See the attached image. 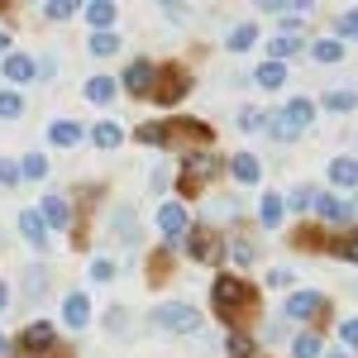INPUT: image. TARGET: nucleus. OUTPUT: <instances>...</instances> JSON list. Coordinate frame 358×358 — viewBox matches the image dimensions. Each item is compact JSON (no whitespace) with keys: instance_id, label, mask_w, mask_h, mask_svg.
<instances>
[{"instance_id":"nucleus-21","label":"nucleus","mask_w":358,"mask_h":358,"mask_svg":"<svg viewBox=\"0 0 358 358\" xmlns=\"http://www.w3.org/2000/svg\"><path fill=\"white\" fill-rule=\"evenodd\" d=\"M325 248H330L339 263H358V229H344V234H334Z\"/></svg>"},{"instance_id":"nucleus-5","label":"nucleus","mask_w":358,"mask_h":358,"mask_svg":"<svg viewBox=\"0 0 358 358\" xmlns=\"http://www.w3.org/2000/svg\"><path fill=\"white\" fill-rule=\"evenodd\" d=\"M182 248L192 253V263H220L224 239L215 234V229H206V224H192V229H187V239H182Z\"/></svg>"},{"instance_id":"nucleus-6","label":"nucleus","mask_w":358,"mask_h":358,"mask_svg":"<svg viewBox=\"0 0 358 358\" xmlns=\"http://www.w3.org/2000/svg\"><path fill=\"white\" fill-rule=\"evenodd\" d=\"M325 310H330V301H325V296H320V292H292V296H287V306H282V315H287V320H315V315H325Z\"/></svg>"},{"instance_id":"nucleus-47","label":"nucleus","mask_w":358,"mask_h":358,"mask_svg":"<svg viewBox=\"0 0 358 358\" xmlns=\"http://www.w3.org/2000/svg\"><path fill=\"white\" fill-rule=\"evenodd\" d=\"M263 124H268L263 110H239V129H263Z\"/></svg>"},{"instance_id":"nucleus-43","label":"nucleus","mask_w":358,"mask_h":358,"mask_svg":"<svg viewBox=\"0 0 358 358\" xmlns=\"http://www.w3.org/2000/svg\"><path fill=\"white\" fill-rule=\"evenodd\" d=\"M315 196H320L315 187H296V192L287 196V206H292V210H310V206H315Z\"/></svg>"},{"instance_id":"nucleus-1","label":"nucleus","mask_w":358,"mask_h":358,"mask_svg":"<svg viewBox=\"0 0 358 358\" xmlns=\"http://www.w3.org/2000/svg\"><path fill=\"white\" fill-rule=\"evenodd\" d=\"M210 306H215V315L224 320V330H239L248 315H258V287H253L248 277L224 273V277H215V287H210Z\"/></svg>"},{"instance_id":"nucleus-23","label":"nucleus","mask_w":358,"mask_h":358,"mask_svg":"<svg viewBox=\"0 0 358 358\" xmlns=\"http://www.w3.org/2000/svg\"><path fill=\"white\" fill-rule=\"evenodd\" d=\"M263 129H268V134H273L277 143H296V138L306 134V129H296V124H292V120H287L282 110H277V115H268V124H263Z\"/></svg>"},{"instance_id":"nucleus-53","label":"nucleus","mask_w":358,"mask_h":358,"mask_svg":"<svg viewBox=\"0 0 358 358\" xmlns=\"http://www.w3.org/2000/svg\"><path fill=\"white\" fill-rule=\"evenodd\" d=\"M5 306H10V287L0 282V315H5Z\"/></svg>"},{"instance_id":"nucleus-35","label":"nucleus","mask_w":358,"mask_h":358,"mask_svg":"<svg viewBox=\"0 0 358 358\" xmlns=\"http://www.w3.org/2000/svg\"><path fill=\"white\" fill-rule=\"evenodd\" d=\"M292 358H320V334L315 330H306L292 339Z\"/></svg>"},{"instance_id":"nucleus-33","label":"nucleus","mask_w":358,"mask_h":358,"mask_svg":"<svg viewBox=\"0 0 358 358\" xmlns=\"http://www.w3.org/2000/svg\"><path fill=\"white\" fill-rule=\"evenodd\" d=\"M344 53H349V48H344L339 38H315V43H310V57H315V62H339Z\"/></svg>"},{"instance_id":"nucleus-28","label":"nucleus","mask_w":358,"mask_h":358,"mask_svg":"<svg viewBox=\"0 0 358 358\" xmlns=\"http://www.w3.org/2000/svg\"><path fill=\"white\" fill-rule=\"evenodd\" d=\"M253 43H258V24H253V20H244V24L229 29V53H248Z\"/></svg>"},{"instance_id":"nucleus-37","label":"nucleus","mask_w":358,"mask_h":358,"mask_svg":"<svg viewBox=\"0 0 358 358\" xmlns=\"http://www.w3.org/2000/svg\"><path fill=\"white\" fill-rule=\"evenodd\" d=\"M334 38H339V43L358 38V5H354V10H344V15L334 20Z\"/></svg>"},{"instance_id":"nucleus-40","label":"nucleus","mask_w":358,"mask_h":358,"mask_svg":"<svg viewBox=\"0 0 358 358\" xmlns=\"http://www.w3.org/2000/svg\"><path fill=\"white\" fill-rule=\"evenodd\" d=\"M24 115V96L20 91H0V120H20Z\"/></svg>"},{"instance_id":"nucleus-44","label":"nucleus","mask_w":358,"mask_h":358,"mask_svg":"<svg viewBox=\"0 0 358 358\" xmlns=\"http://www.w3.org/2000/svg\"><path fill=\"white\" fill-rule=\"evenodd\" d=\"M91 277L96 282H115V258H91Z\"/></svg>"},{"instance_id":"nucleus-46","label":"nucleus","mask_w":358,"mask_h":358,"mask_svg":"<svg viewBox=\"0 0 358 358\" xmlns=\"http://www.w3.org/2000/svg\"><path fill=\"white\" fill-rule=\"evenodd\" d=\"M106 330H110V334H124V330H129V320H124V310H120V306H110V310H106Z\"/></svg>"},{"instance_id":"nucleus-52","label":"nucleus","mask_w":358,"mask_h":358,"mask_svg":"<svg viewBox=\"0 0 358 358\" xmlns=\"http://www.w3.org/2000/svg\"><path fill=\"white\" fill-rule=\"evenodd\" d=\"M0 57H10V34L0 29Z\"/></svg>"},{"instance_id":"nucleus-2","label":"nucleus","mask_w":358,"mask_h":358,"mask_svg":"<svg viewBox=\"0 0 358 358\" xmlns=\"http://www.w3.org/2000/svg\"><path fill=\"white\" fill-rule=\"evenodd\" d=\"M153 330L163 334H196L201 330V310L192 301H163L153 306Z\"/></svg>"},{"instance_id":"nucleus-7","label":"nucleus","mask_w":358,"mask_h":358,"mask_svg":"<svg viewBox=\"0 0 358 358\" xmlns=\"http://www.w3.org/2000/svg\"><path fill=\"white\" fill-rule=\"evenodd\" d=\"M20 354H57V334L48 320H34V325H24L20 330Z\"/></svg>"},{"instance_id":"nucleus-13","label":"nucleus","mask_w":358,"mask_h":358,"mask_svg":"<svg viewBox=\"0 0 358 358\" xmlns=\"http://www.w3.org/2000/svg\"><path fill=\"white\" fill-rule=\"evenodd\" d=\"M62 320H67L72 330H86V325H91V296H86V292H67V296H62Z\"/></svg>"},{"instance_id":"nucleus-3","label":"nucleus","mask_w":358,"mask_h":358,"mask_svg":"<svg viewBox=\"0 0 358 358\" xmlns=\"http://www.w3.org/2000/svg\"><path fill=\"white\" fill-rule=\"evenodd\" d=\"M220 172H224V158L206 153V148H196V153L182 158V182H177V187H182V196H196L206 177H220Z\"/></svg>"},{"instance_id":"nucleus-51","label":"nucleus","mask_w":358,"mask_h":358,"mask_svg":"<svg viewBox=\"0 0 358 358\" xmlns=\"http://www.w3.org/2000/svg\"><path fill=\"white\" fill-rule=\"evenodd\" d=\"M148 187H153V192H163V187H167V172H163V167H153V177H148Z\"/></svg>"},{"instance_id":"nucleus-17","label":"nucleus","mask_w":358,"mask_h":358,"mask_svg":"<svg viewBox=\"0 0 358 358\" xmlns=\"http://www.w3.org/2000/svg\"><path fill=\"white\" fill-rule=\"evenodd\" d=\"M48 143H53V148H77V143H82V124L53 120V124H48Z\"/></svg>"},{"instance_id":"nucleus-24","label":"nucleus","mask_w":358,"mask_h":358,"mask_svg":"<svg viewBox=\"0 0 358 358\" xmlns=\"http://www.w3.org/2000/svg\"><path fill=\"white\" fill-rule=\"evenodd\" d=\"M224 248H229V258H234L239 268H248V263L258 258V244H253L248 234H229V239H224Z\"/></svg>"},{"instance_id":"nucleus-45","label":"nucleus","mask_w":358,"mask_h":358,"mask_svg":"<svg viewBox=\"0 0 358 358\" xmlns=\"http://www.w3.org/2000/svg\"><path fill=\"white\" fill-rule=\"evenodd\" d=\"M292 248H320V229H296V234H292Z\"/></svg>"},{"instance_id":"nucleus-20","label":"nucleus","mask_w":358,"mask_h":358,"mask_svg":"<svg viewBox=\"0 0 358 358\" xmlns=\"http://www.w3.org/2000/svg\"><path fill=\"white\" fill-rule=\"evenodd\" d=\"M330 182L344 187V192H354L358 187V158H334L330 163Z\"/></svg>"},{"instance_id":"nucleus-18","label":"nucleus","mask_w":358,"mask_h":358,"mask_svg":"<svg viewBox=\"0 0 358 358\" xmlns=\"http://www.w3.org/2000/svg\"><path fill=\"white\" fill-rule=\"evenodd\" d=\"M282 115H287L296 129H310V120H315V101H310V96H296V101L282 106Z\"/></svg>"},{"instance_id":"nucleus-29","label":"nucleus","mask_w":358,"mask_h":358,"mask_svg":"<svg viewBox=\"0 0 358 358\" xmlns=\"http://www.w3.org/2000/svg\"><path fill=\"white\" fill-rule=\"evenodd\" d=\"M115 91H120V86H115V77H91V82H86V101H96V106H110Z\"/></svg>"},{"instance_id":"nucleus-25","label":"nucleus","mask_w":358,"mask_h":358,"mask_svg":"<svg viewBox=\"0 0 358 358\" xmlns=\"http://www.w3.org/2000/svg\"><path fill=\"white\" fill-rule=\"evenodd\" d=\"M224 354L229 358H253L258 344H253V334H244V330H224Z\"/></svg>"},{"instance_id":"nucleus-41","label":"nucleus","mask_w":358,"mask_h":358,"mask_svg":"<svg viewBox=\"0 0 358 358\" xmlns=\"http://www.w3.org/2000/svg\"><path fill=\"white\" fill-rule=\"evenodd\" d=\"M86 48H91L96 57H110L115 48H120V38H115V29H110V34H91V43H86Z\"/></svg>"},{"instance_id":"nucleus-30","label":"nucleus","mask_w":358,"mask_h":358,"mask_svg":"<svg viewBox=\"0 0 358 358\" xmlns=\"http://www.w3.org/2000/svg\"><path fill=\"white\" fill-rule=\"evenodd\" d=\"M91 138H96V148H120V143H124V129H120L115 120H101V124L91 129Z\"/></svg>"},{"instance_id":"nucleus-10","label":"nucleus","mask_w":358,"mask_h":358,"mask_svg":"<svg viewBox=\"0 0 358 358\" xmlns=\"http://www.w3.org/2000/svg\"><path fill=\"white\" fill-rule=\"evenodd\" d=\"M20 234H24V244H34L38 253L53 244V239H48L53 229H48V220H43V210H34V206H29V210H20Z\"/></svg>"},{"instance_id":"nucleus-42","label":"nucleus","mask_w":358,"mask_h":358,"mask_svg":"<svg viewBox=\"0 0 358 358\" xmlns=\"http://www.w3.org/2000/svg\"><path fill=\"white\" fill-rule=\"evenodd\" d=\"M24 292L29 296H43V292H48V273H43V268H29L24 273Z\"/></svg>"},{"instance_id":"nucleus-26","label":"nucleus","mask_w":358,"mask_h":358,"mask_svg":"<svg viewBox=\"0 0 358 358\" xmlns=\"http://www.w3.org/2000/svg\"><path fill=\"white\" fill-rule=\"evenodd\" d=\"M354 106H358V91H354V86H330V91H325V110L344 115V110H354Z\"/></svg>"},{"instance_id":"nucleus-11","label":"nucleus","mask_w":358,"mask_h":358,"mask_svg":"<svg viewBox=\"0 0 358 358\" xmlns=\"http://www.w3.org/2000/svg\"><path fill=\"white\" fill-rule=\"evenodd\" d=\"M315 210H320V220H330V224H339V220H354V210H358V196H334V192H325V196H315Z\"/></svg>"},{"instance_id":"nucleus-15","label":"nucleus","mask_w":358,"mask_h":358,"mask_svg":"<svg viewBox=\"0 0 358 358\" xmlns=\"http://www.w3.org/2000/svg\"><path fill=\"white\" fill-rule=\"evenodd\" d=\"M34 77H38V62H34V57H24V53H10L5 57V82H34Z\"/></svg>"},{"instance_id":"nucleus-9","label":"nucleus","mask_w":358,"mask_h":358,"mask_svg":"<svg viewBox=\"0 0 358 358\" xmlns=\"http://www.w3.org/2000/svg\"><path fill=\"white\" fill-rule=\"evenodd\" d=\"M153 72H158V67H153L148 57H134V62L124 67V77H120V86H124L129 96H153Z\"/></svg>"},{"instance_id":"nucleus-27","label":"nucleus","mask_w":358,"mask_h":358,"mask_svg":"<svg viewBox=\"0 0 358 358\" xmlns=\"http://www.w3.org/2000/svg\"><path fill=\"white\" fill-rule=\"evenodd\" d=\"M306 43L296 38V34H277V38H268V62H282V57H292V53H301Z\"/></svg>"},{"instance_id":"nucleus-48","label":"nucleus","mask_w":358,"mask_h":358,"mask_svg":"<svg viewBox=\"0 0 358 358\" xmlns=\"http://www.w3.org/2000/svg\"><path fill=\"white\" fill-rule=\"evenodd\" d=\"M339 339H344V344H354V349H358V320H339Z\"/></svg>"},{"instance_id":"nucleus-34","label":"nucleus","mask_w":358,"mask_h":358,"mask_svg":"<svg viewBox=\"0 0 358 358\" xmlns=\"http://www.w3.org/2000/svg\"><path fill=\"white\" fill-rule=\"evenodd\" d=\"M38 177H48V158H43V153L20 158V182H38Z\"/></svg>"},{"instance_id":"nucleus-8","label":"nucleus","mask_w":358,"mask_h":358,"mask_svg":"<svg viewBox=\"0 0 358 358\" xmlns=\"http://www.w3.org/2000/svg\"><path fill=\"white\" fill-rule=\"evenodd\" d=\"M187 229H192L187 206H182V201H167L163 210H158V234H163V239H187Z\"/></svg>"},{"instance_id":"nucleus-54","label":"nucleus","mask_w":358,"mask_h":358,"mask_svg":"<svg viewBox=\"0 0 358 358\" xmlns=\"http://www.w3.org/2000/svg\"><path fill=\"white\" fill-rule=\"evenodd\" d=\"M5 354H10V339H5V334H0V358H5Z\"/></svg>"},{"instance_id":"nucleus-12","label":"nucleus","mask_w":358,"mask_h":358,"mask_svg":"<svg viewBox=\"0 0 358 358\" xmlns=\"http://www.w3.org/2000/svg\"><path fill=\"white\" fill-rule=\"evenodd\" d=\"M167 143H210V124H201V120H167Z\"/></svg>"},{"instance_id":"nucleus-16","label":"nucleus","mask_w":358,"mask_h":358,"mask_svg":"<svg viewBox=\"0 0 358 358\" xmlns=\"http://www.w3.org/2000/svg\"><path fill=\"white\" fill-rule=\"evenodd\" d=\"M43 220H48V229H67V224H72L67 196H43Z\"/></svg>"},{"instance_id":"nucleus-22","label":"nucleus","mask_w":358,"mask_h":358,"mask_svg":"<svg viewBox=\"0 0 358 358\" xmlns=\"http://www.w3.org/2000/svg\"><path fill=\"white\" fill-rule=\"evenodd\" d=\"M253 86H263V91H282V86H287V67H282V62H263V67L253 72Z\"/></svg>"},{"instance_id":"nucleus-49","label":"nucleus","mask_w":358,"mask_h":358,"mask_svg":"<svg viewBox=\"0 0 358 358\" xmlns=\"http://www.w3.org/2000/svg\"><path fill=\"white\" fill-rule=\"evenodd\" d=\"M20 182V167L15 163H0V187H15Z\"/></svg>"},{"instance_id":"nucleus-55","label":"nucleus","mask_w":358,"mask_h":358,"mask_svg":"<svg viewBox=\"0 0 358 358\" xmlns=\"http://www.w3.org/2000/svg\"><path fill=\"white\" fill-rule=\"evenodd\" d=\"M334 358H349V354H334Z\"/></svg>"},{"instance_id":"nucleus-32","label":"nucleus","mask_w":358,"mask_h":358,"mask_svg":"<svg viewBox=\"0 0 358 358\" xmlns=\"http://www.w3.org/2000/svg\"><path fill=\"white\" fill-rule=\"evenodd\" d=\"M115 229H120V239H124L129 248L138 244V220H134V210H129V206H120V210H115Z\"/></svg>"},{"instance_id":"nucleus-31","label":"nucleus","mask_w":358,"mask_h":358,"mask_svg":"<svg viewBox=\"0 0 358 358\" xmlns=\"http://www.w3.org/2000/svg\"><path fill=\"white\" fill-rule=\"evenodd\" d=\"M282 210H287V201H282V196H263V201H258V220L268 224V229H273V224H282Z\"/></svg>"},{"instance_id":"nucleus-39","label":"nucleus","mask_w":358,"mask_h":358,"mask_svg":"<svg viewBox=\"0 0 358 358\" xmlns=\"http://www.w3.org/2000/svg\"><path fill=\"white\" fill-rule=\"evenodd\" d=\"M167 273H172V253L158 248V253L148 258V282H167Z\"/></svg>"},{"instance_id":"nucleus-14","label":"nucleus","mask_w":358,"mask_h":358,"mask_svg":"<svg viewBox=\"0 0 358 358\" xmlns=\"http://www.w3.org/2000/svg\"><path fill=\"white\" fill-rule=\"evenodd\" d=\"M82 15H86V24L96 29V34H110V29H115V15H120V10H115L110 0H86Z\"/></svg>"},{"instance_id":"nucleus-36","label":"nucleus","mask_w":358,"mask_h":358,"mask_svg":"<svg viewBox=\"0 0 358 358\" xmlns=\"http://www.w3.org/2000/svg\"><path fill=\"white\" fill-rule=\"evenodd\" d=\"M138 143H148V148H167V120H158V124L148 120V124L138 129Z\"/></svg>"},{"instance_id":"nucleus-19","label":"nucleus","mask_w":358,"mask_h":358,"mask_svg":"<svg viewBox=\"0 0 358 358\" xmlns=\"http://www.w3.org/2000/svg\"><path fill=\"white\" fill-rule=\"evenodd\" d=\"M224 167H229V172H234V177H239L244 187H253V182L263 177V167H258V158H253V153H234V158H229Z\"/></svg>"},{"instance_id":"nucleus-4","label":"nucleus","mask_w":358,"mask_h":358,"mask_svg":"<svg viewBox=\"0 0 358 358\" xmlns=\"http://www.w3.org/2000/svg\"><path fill=\"white\" fill-rule=\"evenodd\" d=\"M187 91H192V72H187L182 62H163V67L153 72V101H158V106H177Z\"/></svg>"},{"instance_id":"nucleus-38","label":"nucleus","mask_w":358,"mask_h":358,"mask_svg":"<svg viewBox=\"0 0 358 358\" xmlns=\"http://www.w3.org/2000/svg\"><path fill=\"white\" fill-rule=\"evenodd\" d=\"M38 10H43V15H48V20H53V24H62V20H72V15H77V10H82V5H72V0H43V5H38Z\"/></svg>"},{"instance_id":"nucleus-50","label":"nucleus","mask_w":358,"mask_h":358,"mask_svg":"<svg viewBox=\"0 0 358 358\" xmlns=\"http://www.w3.org/2000/svg\"><path fill=\"white\" fill-rule=\"evenodd\" d=\"M268 287H292V273H287V268H273V273H268Z\"/></svg>"}]
</instances>
